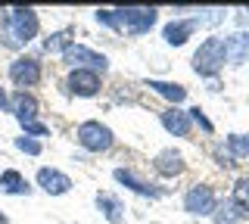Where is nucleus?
<instances>
[{"mask_svg": "<svg viewBox=\"0 0 249 224\" xmlns=\"http://www.w3.org/2000/svg\"><path fill=\"white\" fill-rule=\"evenodd\" d=\"M112 181L119 184V187H124L128 193L140 196V199H150V203H159V199H165L168 193H171L168 187H162V184L150 181L146 174H140L137 168H131V165H115V168H112Z\"/></svg>", "mask_w": 249, "mask_h": 224, "instance_id": "nucleus-6", "label": "nucleus"}, {"mask_svg": "<svg viewBox=\"0 0 249 224\" xmlns=\"http://www.w3.org/2000/svg\"><path fill=\"white\" fill-rule=\"evenodd\" d=\"M159 6H115L119 32L124 37H146L159 25Z\"/></svg>", "mask_w": 249, "mask_h": 224, "instance_id": "nucleus-5", "label": "nucleus"}, {"mask_svg": "<svg viewBox=\"0 0 249 224\" xmlns=\"http://www.w3.org/2000/svg\"><path fill=\"white\" fill-rule=\"evenodd\" d=\"M75 143L88 156H106L115 150V131L100 119H84L75 125Z\"/></svg>", "mask_w": 249, "mask_h": 224, "instance_id": "nucleus-4", "label": "nucleus"}, {"mask_svg": "<svg viewBox=\"0 0 249 224\" xmlns=\"http://www.w3.org/2000/svg\"><path fill=\"white\" fill-rule=\"evenodd\" d=\"M62 94L72 100H97L106 90V78L97 72H88V69H69L59 81Z\"/></svg>", "mask_w": 249, "mask_h": 224, "instance_id": "nucleus-7", "label": "nucleus"}, {"mask_svg": "<svg viewBox=\"0 0 249 224\" xmlns=\"http://www.w3.org/2000/svg\"><path fill=\"white\" fill-rule=\"evenodd\" d=\"M156 119H159L162 131H165L168 137H178V140H193V121L190 115H187L184 106H162L159 112H156Z\"/></svg>", "mask_w": 249, "mask_h": 224, "instance_id": "nucleus-13", "label": "nucleus"}, {"mask_svg": "<svg viewBox=\"0 0 249 224\" xmlns=\"http://www.w3.org/2000/svg\"><path fill=\"white\" fill-rule=\"evenodd\" d=\"M72 44H75V25H62V28H53V32L41 34L37 53L41 56H62Z\"/></svg>", "mask_w": 249, "mask_h": 224, "instance_id": "nucleus-19", "label": "nucleus"}, {"mask_svg": "<svg viewBox=\"0 0 249 224\" xmlns=\"http://www.w3.org/2000/svg\"><path fill=\"white\" fill-rule=\"evenodd\" d=\"M35 184L31 177H25V172L19 168H0V196H10V199H28L35 196Z\"/></svg>", "mask_w": 249, "mask_h": 224, "instance_id": "nucleus-17", "label": "nucleus"}, {"mask_svg": "<svg viewBox=\"0 0 249 224\" xmlns=\"http://www.w3.org/2000/svg\"><path fill=\"white\" fill-rule=\"evenodd\" d=\"M224 66H228V56H224V41L221 34H206L202 41L196 44V50L190 53V69L193 75L202 81H218L224 72Z\"/></svg>", "mask_w": 249, "mask_h": 224, "instance_id": "nucleus-2", "label": "nucleus"}, {"mask_svg": "<svg viewBox=\"0 0 249 224\" xmlns=\"http://www.w3.org/2000/svg\"><path fill=\"white\" fill-rule=\"evenodd\" d=\"M10 103H13V119L16 125H31L41 121V100L35 90H10Z\"/></svg>", "mask_w": 249, "mask_h": 224, "instance_id": "nucleus-14", "label": "nucleus"}, {"mask_svg": "<svg viewBox=\"0 0 249 224\" xmlns=\"http://www.w3.org/2000/svg\"><path fill=\"white\" fill-rule=\"evenodd\" d=\"M140 84H143L150 94H156L159 100H165V106H184V103H187V97H190L187 84L171 81V78H143Z\"/></svg>", "mask_w": 249, "mask_h": 224, "instance_id": "nucleus-16", "label": "nucleus"}, {"mask_svg": "<svg viewBox=\"0 0 249 224\" xmlns=\"http://www.w3.org/2000/svg\"><path fill=\"white\" fill-rule=\"evenodd\" d=\"M19 134H28V137H37V140H47V137H53V128L41 119V121H31V125H22Z\"/></svg>", "mask_w": 249, "mask_h": 224, "instance_id": "nucleus-28", "label": "nucleus"}, {"mask_svg": "<svg viewBox=\"0 0 249 224\" xmlns=\"http://www.w3.org/2000/svg\"><path fill=\"white\" fill-rule=\"evenodd\" d=\"M221 146H224V150H228L237 162H246V159H249V131H231V134L221 140Z\"/></svg>", "mask_w": 249, "mask_h": 224, "instance_id": "nucleus-21", "label": "nucleus"}, {"mask_svg": "<svg viewBox=\"0 0 249 224\" xmlns=\"http://www.w3.org/2000/svg\"><path fill=\"white\" fill-rule=\"evenodd\" d=\"M228 199L237 206V212L243 215V221H249V174H237V177H233Z\"/></svg>", "mask_w": 249, "mask_h": 224, "instance_id": "nucleus-20", "label": "nucleus"}, {"mask_svg": "<svg viewBox=\"0 0 249 224\" xmlns=\"http://www.w3.org/2000/svg\"><path fill=\"white\" fill-rule=\"evenodd\" d=\"M59 63L66 66V72L69 69H88V72H97V75H103V78L109 75V69H112V63H109V56L103 50L90 47V44H84V41H75L72 47L59 56Z\"/></svg>", "mask_w": 249, "mask_h": 224, "instance_id": "nucleus-8", "label": "nucleus"}, {"mask_svg": "<svg viewBox=\"0 0 249 224\" xmlns=\"http://www.w3.org/2000/svg\"><path fill=\"white\" fill-rule=\"evenodd\" d=\"M150 168H153L156 177H162V181H178V177H184L190 172V162H187V156L178 150V146H162V150L153 153Z\"/></svg>", "mask_w": 249, "mask_h": 224, "instance_id": "nucleus-11", "label": "nucleus"}, {"mask_svg": "<svg viewBox=\"0 0 249 224\" xmlns=\"http://www.w3.org/2000/svg\"><path fill=\"white\" fill-rule=\"evenodd\" d=\"M31 184H35V190H41L44 196H50V199H59V196H66V193L75 190L72 174L62 172V168H56V165H37Z\"/></svg>", "mask_w": 249, "mask_h": 224, "instance_id": "nucleus-10", "label": "nucleus"}, {"mask_svg": "<svg viewBox=\"0 0 249 224\" xmlns=\"http://www.w3.org/2000/svg\"><path fill=\"white\" fill-rule=\"evenodd\" d=\"M228 19H231V10H224V6H202V10H196V25L199 28H218Z\"/></svg>", "mask_w": 249, "mask_h": 224, "instance_id": "nucleus-23", "label": "nucleus"}, {"mask_svg": "<svg viewBox=\"0 0 249 224\" xmlns=\"http://www.w3.org/2000/svg\"><path fill=\"white\" fill-rule=\"evenodd\" d=\"M93 206H97L100 218L106 224H124L128 221V206H124V199L112 190H97L93 193Z\"/></svg>", "mask_w": 249, "mask_h": 224, "instance_id": "nucleus-15", "label": "nucleus"}, {"mask_svg": "<svg viewBox=\"0 0 249 224\" xmlns=\"http://www.w3.org/2000/svg\"><path fill=\"white\" fill-rule=\"evenodd\" d=\"M221 41H224L228 66H233V69L249 66V28H233V32L221 34Z\"/></svg>", "mask_w": 249, "mask_h": 224, "instance_id": "nucleus-18", "label": "nucleus"}, {"mask_svg": "<svg viewBox=\"0 0 249 224\" xmlns=\"http://www.w3.org/2000/svg\"><path fill=\"white\" fill-rule=\"evenodd\" d=\"M41 34H44L41 10H35V6H6V10H0V50L19 56L31 44L41 41Z\"/></svg>", "mask_w": 249, "mask_h": 224, "instance_id": "nucleus-1", "label": "nucleus"}, {"mask_svg": "<svg viewBox=\"0 0 249 224\" xmlns=\"http://www.w3.org/2000/svg\"><path fill=\"white\" fill-rule=\"evenodd\" d=\"M209 156H212V162H215L218 168H221V172H233V168H237V159H233L231 153H228V150L221 146V140H215V143H212V150H209Z\"/></svg>", "mask_w": 249, "mask_h": 224, "instance_id": "nucleus-26", "label": "nucleus"}, {"mask_svg": "<svg viewBox=\"0 0 249 224\" xmlns=\"http://www.w3.org/2000/svg\"><path fill=\"white\" fill-rule=\"evenodd\" d=\"M6 81L13 90H35L44 84V56L37 50H25L6 63Z\"/></svg>", "mask_w": 249, "mask_h": 224, "instance_id": "nucleus-3", "label": "nucleus"}, {"mask_svg": "<svg viewBox=\"0 0 249 224\" xmlns=\"http://www.w3.org/2000/svg\"><path fill=\"white\" fill-rule=\"evenodd\" d=\"M0 224H10V215H6L3 208H0Z\"/></svg>", "mask_w": 249, "mask_h": 224, "instance_id": "nucleus-30", "label": "nucleus"}, {"mask_svg": "<svg viewBox=\"0 0 249 224\" xmlns=\"http://www.w3.org/2000/svg\"><path fill=\"white\" fill-rule=\"evenodd\" d=\"M90 16H93V22H97L100 28H106V32H112V34H122V32H119V19H115V10L100 6V10H93Z\"/></svg>", "mask_w": 249, "mask_h": 224, "instance_id": "nucleus-27", "label": "nucleus"}, {"mask_svg": "<svg viewBox=\"0 0 249 224\" xmlns=\"http://www.w3.org/2000/svg\"><path fill=\"white\" fill-rule=\"evenodd\" d=\"M199 32V25H196V13L193 16H171L168 22H162V28H159V34H162V44L165 47H187L190 44V37Z\"/></svg>", "mask_w": 249, "mask_h": 224, "instance_id": "nucleus-12", "label": "nucleus"}, {"mask_svg": "<svg viewBox=\"0 0 249 224\" xmlns=\"http://www.w3.org/2000/svg\"><path fill=\"white\" fill-rule=\"evenodd\" d=\"M0 112L3 115H13V103H10V87L0 84Z\"/></svg>", "mask_w": 249, "mask_h": 224, "instance_id": "nucleus-29", "label": "nucleus"}, {"mask_svg": "<svg viewBox=\"0 0 249 224\" xmlns=\"http://www.w3.org/2000/svg\"><path fill=\"white\" fill-rule=\"evenodd\" d=\"M209 221H212V224H246L243 215L237 212V206H233L228 196L218 199V206H215V212H212V218H209Z\"/></svg>", "mask_w": 249, "mask_h": 224, "instance_id": "nucleus-22", "label": "nucleus"}, {"mask_svg": "<svg viewBox=\"0 0 249 224\" xmlns=\"http://www.w3.org/2000/svg\"><path fill=\"white\" fill-rule=\"evenodd\" d=\"M13 146H16V153H22V156H28V159H41L44 156V140L28 137V134H16Z\"/></svg>", "mask_w": 249, "mask_h": 224, "instance_id": "nucleus-24", "label": "nucleus"}, {"mask_svg": "<svg viewBox=\"0 0 249 224\" xmlns=\"http://www.w3.org/2000/svg\"><path fill=\"white\" fill-rule=\"evenodd\" d=\"M187 115H190L193 128H199L206 137H215V131H218V128H215V121L206 115V109H202V106H187Z\"/></svg>", "mask_w": 249, "mask_h": 224, "instance_id": "nucleus-25", "label": "nucleus"}, {"mask_svg": "<svg viewBox=\"0 0 249 224\" xmlns=\"http://www.w3.org/2000/svg\"><path fill=\"white\" fill-rule=\"evenodd\" d=\"M218 199H221V193L215 190V184L196 181L181 193V208H184V215H190V218H212Z\"/></svg>", "mask_w": 249, "mask_h": 224, "instance_id": "nucleus-9", "label": "nucleus"}]
</instances>
